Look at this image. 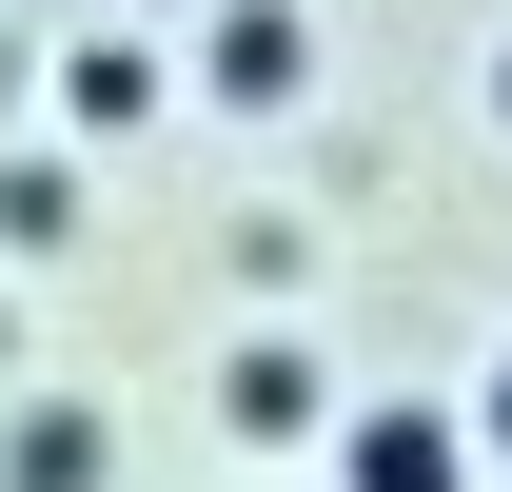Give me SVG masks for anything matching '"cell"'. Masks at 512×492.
<instances>
[{
	"label": "cell",
	"instance_id": "1",
	"mask_svg": "<svg viewBox=\"0 0 512 492\" xmlns=\"http://www.w3.org/2000/svg\"><path fill=\"white\" fill-rule=\"evenodd\" d=\"M335 492H473V433H453V414H355Z\"/></svg>",
	"mask_w": 512,
	"mask_h": 492
},
{
	"label": "cell",
	"instance_id": "2",
	"mask_svg": "<svg viewBox=\"0 0 512 492\" xmlns=\"http://www.w3.org/2000/svg\"><path fill=\"white\" fill-rule=\"evenodd\" d=\"M217 99H296V20H276V0L217 20Z\"/></svg>",
	"mask_w": 512,
	"mask_h": 492
},
{
	"label": "cell",
	"instance_id": "4",
	"mask_svg": "<svg viewBox=\"0 0 512 492\" xmlns=\"http://www.w3.org/2000/svg\"><path fill=\"white\" fill-rule=\"evenodd\" d=\"M20 492H99V414H20Z\"/></svg>",
	"mask_w": 512,
	"mask_h": 492
},
{
	"label": "cell",
	"instance_id": "6",
	"mask_svg": "<svg viewBox=\"0 0 512 492\" xmlns=\"http://www.w3.org/2000/svg\"><path fill=\"white\" fill-rule=\"evenodd\" d=\"M473 433H493V473H512V355H493V394H473Z\"/></svg>",
	"mask_w": 512,
	"mask_h": 492
},
{
	"label": "cell",
	"instance_id": "3",
	"mask_svg": "<svg viewBox=\"0 0 512 492\" xmlns=\"http://www.w3.org/2000/svg\"><path fill=\"white\" fill-rule=\"evenodd\" d=\"M237 433H316V355L256 335V355H237Z\"/></svg>",
	"mask_w": 512,
	"mask_h": 492
},
{
	"label": "cell",
	"instance_id": "7",
	"mask_svg": "<svg viewBox=\"0 0 512 492\" xmlns=\"http://www.w3.org/2000/svg\"><path fill=\"white\" fill-rule=\"evenodd\" d=\"M493 119H512V60H493Z\"/></svg>",
	"mask_w": 512,
	"mask_h": 492
},
{
	"label": "cell",
	"instance_id": "5",
	"mask_svg": "<svg viewBox=\"0 0 512 492\" xmlns=\"http://www.w3.org/2000/svg\"><path fill=\"white\" fill-rule=\"evenodd\" d=\"M79 119H138V99H158V60H138V40H79V79H60Z\"/></svg>",
	"mask_w": 512,
	"mask_h": 492
}]
</instances>
